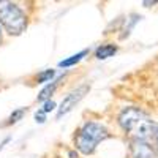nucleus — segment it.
Returning <instances> with one entry per match:
<instances>
[{"mask_svg":"<svg viewBox=\"0 0 158 158\" xmlns=\"http://www.w3.org/2000/svg\"><path fill=\"white\" fill-rule=\"evenodd\" d=\"M120 128L135 141L150 142L158 135V123L142 109L128 106L123 108L117 117Z\"/></svg>","mask_w":158,"mask_h":158,"instance_id":"f257e3e1","label":"nucleus"},{"mask_svg":"<svg viewBox=\"0 0 158 158\" xmlns=\"http://www.w3.org/2000/svg\"><path fill=\"white\" fill-rule=\"evenodd\" d=\"M108 138H109V131L103 123L85 122L77 130L74 136V147L84 155H92L98 147V144L106 141Z\"/></svg>","mask_w":158,"mask_h":158,"instance_id":"f03ea898","label":"nucleus"},{"mask_svg":"<svg viewBox=\"0 0 158 158\" xmlns=\"http://www.w3.org/2000/svg\"><path fill=\"white\" fill-rule=\"evenodd\" d=\"M0 25H3L10 35H21L27 29V16L16 3L0 0Z\"/></svg>","mask_w":158,"mask_h":158,"instance_id":"7ed1b4c3","label":"nucleus"},{"mask_svg":"<svg viewBox=\"0 0 158 158\" xmlns=\"http://www.w3.org/2000/svg\"><path fill=\"white\" fill-rule=\"evenodd\" d=\"M89 90H90L89 84H81L79 87H76L74 90H71L70 94L62 100L60 106L57 109V118H62L65 114H68L73 108H76V104L89 94Z\"/></svg>","mask_w":158,"mask_h":158,"instance_id":"20e7f679","label":"nucleus"},{"mask_svg":"<svg viewBox=\"0 0 158 158\" xmlns=\"http://www.w3.org/2000/svg\"><path fill=\"white\" fill-rule=\"evenodd\" d=\"M130 153L131 158H158V150L153 149L149 142L135 141L130 142Z\"/></svg>","mask_w":158,"mask_h":158,"instance_id":"39448f33","label":"nucleus"},{"mask_svg":"<svg viewBox=\"0 0 158 158\" xmlns=\"http://www.w3.org/2000/svg\"><path fill=\"white\" fill-rule=\"evenodd\" d=\"M60 81H62V76H60V77H57L56 81H52V82H49L48 85H44V87L41 89V92H40V94H38L36 100H38V101H41V103H44V101L51 100V97L54 95V92H56V89L59 87Z\"/></svg>","mask_w":158,"mask_h":158,"instance_id":"423d86ee","label":"nucleus"},{"mask_svg":"<svg viewBox=\"0 0 158 158\" xmlns=\"http://www.w3.org/2000/svg\"><path fill=\"white\" fill-rule=\"evenodd\" d=\"M87 54H89V49L79 51V52H76V54H73V56H70V57H67V59L60 60V62H59V67H60V68H70V67H74V65L81 62Z\"/></svg>","mask_w":158,"mask_h":158,"instance_id":"0eeeda50","label":"nucleus"},{"mask_svg":"<svg viewBox=\"0 0 158 158\" xmlns=\"http://www.w3.org/2000/svg\"><path fill=\"white\" fill-rule=\"evenodd\" d=\"M115 52H117V46H114V44H101L95 51V57L98 60H106V59L112 57Z\"/></svg>","mask_w":158,"mask_h":158,"instance_id":"6e6552de","label":"nucleus"},{"mask_svg":"<svg viewBox=\"0 0 158 158\" xmlns=\"http://www.w3.org/2000/svg\"><path fill=\"white\" fill-rule=\"evenodd\" d=\"M56 76V71L54 70H44L41 71L38 76H36V82L38 84H44V82H51V79Z\"/></svg>","mask_w":158,"mask_h":158,"instance_id":"1a4fd4ad","label":"nucleus"},{"mask_svg":"<svg viewBox=\"0 0 158 158\" xmlns=\"http://www.w3.org/2000/svg\"><path fill=\"white\" fill-rule=\"evenodd\" d=\"M25 108H19V109H16V111H13L11 112V115L8 117V125H11V123H16V122H19L21 118L25 115Z\"/></svg>","mask_w":158,"mask_h":158,"instance_id":"9d476101","label":"nucleus"},{"mask_svg":"<svg viewBox=\"0 0 158 158\" xmlns=\"http://www.w3.org/2000/svg\"><path fill=\"white\" fill-rule=\"evenodd\" d=\"M54 109H56V103L52 101V100H48V101H44V103H43L41 111H43L44 114H48V112H51V111H54Z\"/></svg>","mask_w":158,"mask_h":158,"instance_id":"9b49d317","label":"nucleus"},{"mask_svg":"<svg viewBox=\"0 0 158 158\" xmlns=\"http://www.w3.org/2000/svg\"><path fill=\"white\" fill-rule=\"evenodd\" d=\"M35 122L36 123H44L46 122V114L40 109V111H36V114H35Z\"/></svg>","mask_w":158,"mask_h":158,"instance_id":"f8f14e48","label":"nucleus"},{"mask_svg":"<svg viewBox=\"0 0 158 158\" xmlns=\"http://www.w3.org/2000/svg\"><path fill=\"white\" fill-rule=\"evenodd\" d=\"M158 2H142V5L144 6H150V5H156Z\"/></svg>","mask_w":158,"mask_h":158,"instance_id":"ddd939ff","label":"nucleus"},{"mask_svg":"<svg viewBox=\"0 0 158 158\" xmlns=\"http://www.w3.org/2000/svg\"><path fill=\"white\" fill-rule=\"evenodd\" d=\"M153 142H155V147H156V150H158V135H156V138L153 139Z\"/></svg>","mask_w":158,"mask_h":158,"instance_id":"4468645a","label":"nucleus"},{"mask_svg":"<svg viewBox=\"0 0 158 158\" xmlns=\"http://www.w3.org/2000/svg\"><path fill=\"white\" fill-rule=\"evenodd\" d=\"M0 41H2V25H0Z\"/></svg>","mask_w":158,"mask_h":158,"instance_id":"2eb2a0df","label":"nucleus"}]
</instances>
